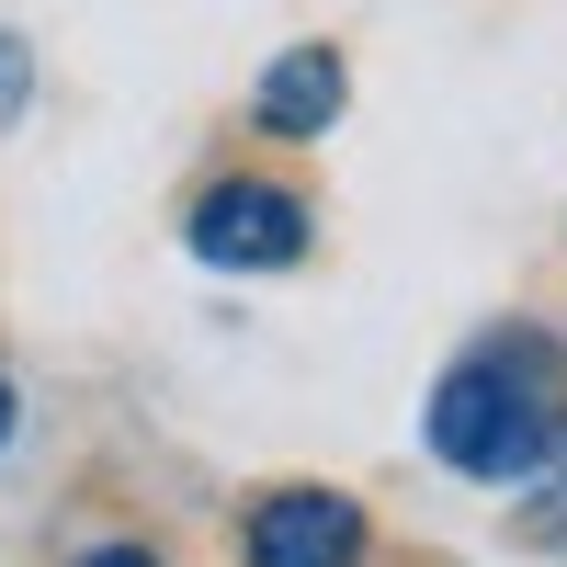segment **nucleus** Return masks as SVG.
I'll use <instances>...</instances> for the list:
<instances>
[{
    "instance_id": "423d86ee",
    "label": "nucleus",
    "mask_w": 567,
    "mask_h": 567,
    "mask_svg": "<svg viewBox=\"0 0 567 567\" xmlns=\"http://www.w3.org/2000/svg\"><path fill=\"white\" fill-rule=\"evenodd\" d=\"M545 465H556V499H523V534H534V545H567V443H556Z\"/></svg>"
},
{
    "instance_id": "6e6552de",
    "label": "nucleus",
    "mask_w": 567,
    "mask_h": 567,
    "mask_svg": "<svg viewBox=\"0 0 567 567\" xmlns=\"http://www.w3.org/2000/svg\"><path fill=\"white\" fill-rule=\"evenodd\" d=\"M12 432H23V398H12V386H0V454H12Z\"/></svg>"
},
{
    "instance_id": "7ed1b4c3",
    "label": "nucleus",
    "mask_w": 567,
    "mask_h": 567,
    "mask_svg": "<svg viewBox=\"0 0 567 567\" xmlns=\"http://www.w3.org/2000/svg\"><path fill=\"white\" fill-rule=\"evenodd\" d=\"M374 523L341 488H261L239 511V567H363Z\"/></svg>"
},
{
    "instance_id": "39448f33",
    "label": "nucleus",
    "mask_w": 567,
    "mask_h": 567,
    "mask_svg": "<svg viewBox=\"0 0 567 567\" xmlns=\"http://www.w3.org/2000/svg\"><path fill=\"white\" fill-rule=\"evenodd\" d=\"M23 114H34V45H23L12 23H0V136H12Z\"/></svg>"
},
{
    "instance_id": "f257e3e1",
    "label": "nucleus",
    "mask_w": 567,
    "mask_h": 567,
    "mask_svg": "<svg viewBox=\"0 0 567 567\" xmlns=\"http://www.w3.org/2000/svg\"><path fill=\"white\" fill-rule=\"evenodd\" d=\"M420 443H432L454 477H477V488H534L545 454L567 443V341L534 329V318L465 341L443 363L432 409H420Z\"/></svg>"
},
{
    "instance_id": "0eeeda50",
    "label": "nucleus",
    "mask_w": 567,
    "mask_h": 567,
    "mask_svg": "<svg viewBox=\"0 0 567 567\" xmlns=\"http://www.w3.org/2000/svg\"><path fill=\"white\" fill-rule=\"evenodd\" d=\"M69 567H159V545H136V534H114V545H80Z\"/></svg>"
},
{
    "instance_id": "f03ea898",
    "label": "nucleus",
    "mask_w": 567,
    "mask_h": 567,
    "mask_svg": "<svg viewBox=\"0 0 567 567\" xmlns=\"http://www.w3.org/2000/svg\"><path fill=\"white\" fill-rule=\"evenodd\" d=\"M182 250L205 272H296L318 250V216H307L296 182L216 171V182H194V205H182Z\"/></svg>"
},
{
    "instance_id": "20e7f679",
    "label": "nucleus",
    "mask_w": 567,
    "mask_h": 567,
    "mask_svg": "<svg viewBox=\"0 0 567 567\" xmlns=\"http://www.w3.org/2000/svg\"><path fill=\"white\" fill-rule=\"evenodd\" d=\"M341 103H352V58L341 45H284V58L250 80V125L272 136V148H318L329 125H341Z\"/></svg>"
}]
</instances>
